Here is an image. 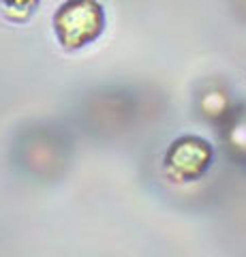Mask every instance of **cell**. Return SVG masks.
Segmentation results:
<instances>
[{
  "label": "cell",
  "instance_id": "cell-5",
  "mask_svg": "<svg viewBox=\"0 0 246 257\" xmlns=\"http://www.w3.org/2000/svg\"><path fill=\"white\" fill-rule=\"evenodd\" d=\"M0 3L5 5V9L9 11L13 18L24 20V18H28V15L35 11L39 0H0Z\"/></svg>",
  "mask_w": 246,
  "mask_h": 257
},
{
  "label": "cell",
  "instance_id": "cell-4",
  "mask_svg": "<svg viewBox=\"0 0 246 257\" xmlns=\"http://www.w3.org/2000/svg\"><path fill=\"white\" fill-rule=\"evenodd\" d=\"M229 144H231V148L237 150L240 155H246V116L237 118L231 124V131H229Z\"/></svg>",
  "mask_w": 246,
  "mask_h": 257
},
{
  "label": "cell",
  "instance_id": "cell-2",
  "mask_svg": "<svg viewBox=\"0 0 246 257\" xmlns=\"http://www.w3.org/2000/svg\"><path fill=\"white\" fill-rule=\"evenodd\" d=\"M212 148L208 142H203L193 135L180 138L171 144V148L165 155V167L167 174L178 182L195 180L210 167Z\"/></svg>",
  "mask_w": 246,
  "mask_h": 257
},
{
  "label": "cell",
  "instance_id": "cell-1",
  "mask_svg": "<svg viewBox=\"0 0 246 257\" xmlns=\"http://www.w3.org/2000/svg\"><path fill=\"white\" fill-rule=\"evenodd\" d=\"M105 24V15L97 0H67L54 15V28L67 50L92 43Z\"/></svg>",
  "mask_w": 246,
  "mask_h": 257
},
{
  "label": "cell",
  "instance_id": "cell-3",
  "mask_svg": "<svg viewBox=\"0 0 246 257\" xmlns=\"http://www.w3.org/2000/svg\"><path fill=\"white\" fill-rule=\"evenodd\" d=\"M201 109H203V114L212 118V120H216V118H223L227 114V109H229V101H227V96L223 92H208V94H203V99H201Z\"/></svg>",
  "mask_w": 246,
  "mask_h": 257
}]
</instances>
